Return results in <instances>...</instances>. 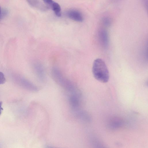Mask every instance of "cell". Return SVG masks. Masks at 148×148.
I'll return each instance as SVG.
<instances>
[{
    "instance_id": "cell-1",
    "label": "cell",
    "mask_w": 148,
    "mask_h": 148,
    "mask_svg": "<svg viewBox=\"0 0 148 148\" xmlns=\"http://www.w3.org/2000/svg\"><path fill=\"white\" fill-rule=\"evenodd\" d=\"M92 72L94 77L98 81L103 83L108 81L109 72L105 62L102 60L97 58L94 60Z\"/></svg>"
},
{
    "instance_id": "cell-2",
    "label": "cell",
    "mask_w": 148,
    "mask_h": 148,
    "mask_svg": "<svg viewBox=\"0 0 148 148\" xmlns=\"http://www.w3.org/2000/svg\"><path fill=\"white\" fill-rule=\"evenodd\" d=\"M51 75L54 81L59 85L72 94L78 93V91L75 84L66 78L57 68H53Z\"/></svg>"
},
{
    "instance_id": "cell-3",
    "label": "cell",
    "mask_w": 148,
    "mask_h": 148,
    "mask_svg": "<svg viewBox=\"0 0 148 148\" xmlns=\"http://www.w3.org/2000/svg\"><path fill=\"white\" fill-rule=\"evenodd\" d=\"M66 15L69 18L76 21L82 22L83 17L81 13L76 10H70L66 12Z\"/></svg>"
},
{
    "instance_id": "cell-4",
    "label": "cell",
    "mask_w": 148,
    "mask_h": 148,
    "mask_svg": "<svg viewBox=\"0 0 148 148\" xmlns=\"http://www.w3.org/2000/svg\"><path fill=\"white\" fill-rule=\"evenodd\" d=\"M34 69L39 80L41 82L44 81L46 77L45 70L42 65L39 63H36L34 65Z\"/></svg>"
},
{
    "instance_id": "cell-5",
    "label": "cell",
    "mask_w": 148,
    "mask_h": 148,
    "mask_svg": "<svg viewBox=\"0 0 148 148\" xmlns=\"http://www.w3.org/2000/svg\"><path fill=\"white\" fill-rule=\"evenodd\" d=\"M31 6L42 11L47 10L48 8L38 0H27Z\"/></svg>"
},
{
    "instance_id": "cell-6",
    "label": "cell",
    "mask_w": 148,
    "mask_h": 148,
    "mask_svg": "<svg viewBox=\"0 0 148 148\" xmlns=\"http://www.w3.org/2000/svg\"><path fill=\"white\" fill-rule=\"evenodd\" d=\"M50 7L57 16L60 17L61 16L60 6L58 3L54 1Z\"/></svg>"
},
{
    "instance_id": "cell-7",
    "label": "cell",
    "mask_w": 148,
    "mask_h": 148,
    "mask_svg": "<svg viewBox=\"0 0 148 148\" xmlns=\"http://www.w3.org/2000/svg\"><path fill=\"white\" fill-rule=\"evenodd\" d=\"M100 36L101 40L103 44L106 45L108 43V36L106 32L104 30H102L100 32Z\"/></svg>"
},
{
    "instance_id": "cell-8",
    "label": "cell",
    "mask_w": 148,
    "mask_h": 148,
    "mask_svg": "<svg viewBox=\"0 0 148 148\" xmlns=\"http://www.w3.org/2000/svg\"><path fill=\"white\" fill-rule=\"evenodd\" d=\"M6 81V79L3 73L0 72V84H4Z\"/></svg>"
},
{
    "instance_id": "cell-9",
    "label": "cell",
    "mask_w": 148,
    "mask_h": 148,
    "mask_svg": "<svg viewBox=\"0 0 148 148\" xmlns=\"http://www.w3.org/2000/svg\"><path fill=\"white\" fill-rule=\"evenodd\" d=\"M45 3L50 6L52 5L54 2L53 0H43Z\"/></svg>"
},
{
    "instance_id": "cell-10",
    "label": "cell",
    "mask_w": 148,
    "mask_h": 148,
    "mask_svg": "<svg viewBox=\"0 0 148 148\" xmlns=\"http://www.w3.org/2000/svg\"><path fill=\"white\" fill-rule=\"evenodd\" d=\"M2 102L0 101V115L1 114L2 110H3V108H2L1 106L2 105Z\"/></svg>"
},
{
    "instance_id": "cell-11",
    "label": "cell",
    "mask_w": 148,
    "mask_h": 148,
    "mask_svg": "<svg viewBox=\"0 0 148 148\" xmlns=\"http://www.w3.org/2000/svg\"><path fill=\"white\" fill-rule=\"evenodd\" d=\"M1 7L0 6V17L1 16Z\"/></svg>"
}]
</instances>
